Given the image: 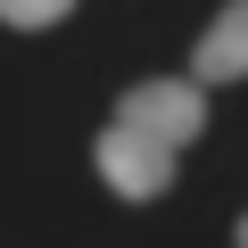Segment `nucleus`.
I'll return each instance as SVG.
<instances>
[{
    "mask_svg": "<svg viewBox=\"0 0 248 248\" xmlns=\"http://www.w3.org/2000/svg\"><path fill=\"white\" fill-rule=\"evenodd\" d=\"M91 166H99V182H108L116 199H157V190L174 182V141L141 133V124H108L99 149H91Z\"/></svg>",
    "mask_w": 248,
    "mask_h": 248,
    "instance_id": "obj_1",
    "label": "nucleus"
},
{
    "mask_svg": "<svg viewBox=\"0 0 248 248\" xmlns=\"http://www.w3.org/2000/svg\"><path fill=\"white\" fill-rule=\"evenodd\" d=\"M116 124H141V133H157V141L182 149V141L207 133V91H199V75L190 83H166V75L157 83H133V91L116 99Z\"/></svg>",
    "mask_w": 248,
    "mask_h": 248,
    "instance_id": "obj_2",
    "label": "nucleus"
},
{
    "mask_svg": "<svg viewBox=\"0 0 248 248\" xmlns=\"http://www.w3.org/2000/svg\"><path fill=\"white\" fill-rule=\"evenodd\" d=\"M190 75L199 83H240L248 75V0H232V9L190 42Z\"/></svg>",
    "mask_w": 248,
    "mask_h": 248,
    "instance_id": "obj_3",
    "label": "nucleus"
},
{
    "mask_svg": "<svg viewBox=\"0 0 248 248\" xmlns=\"http://www.w3.org/2000/svg\"><path fill=\"white\" fill-rule=\"evenodd\" d=\"M75 9V0H0V25H25V33H42V25H58Z\"/></svg>",
    "mask_w": 248,
    "mask_h": 248,
    "instance_id": "obj_4",
    "label": "nucleus"
},
{
    "mask_svg": "<svg viewBox=\"0 0 248 248\" xmlns=\"http://www.w3.org/2000/svg\"><path fill=\"white\" fill-rule=\"evenodd\" d=\"M232 240H240V248H248V215H240V232H232Z\"/></svg>",
    "mask_w": 248,
    "mask_h": 248,
    "instance_id": "obj_5",
    "label": "nucleus"
}]
</instances>
